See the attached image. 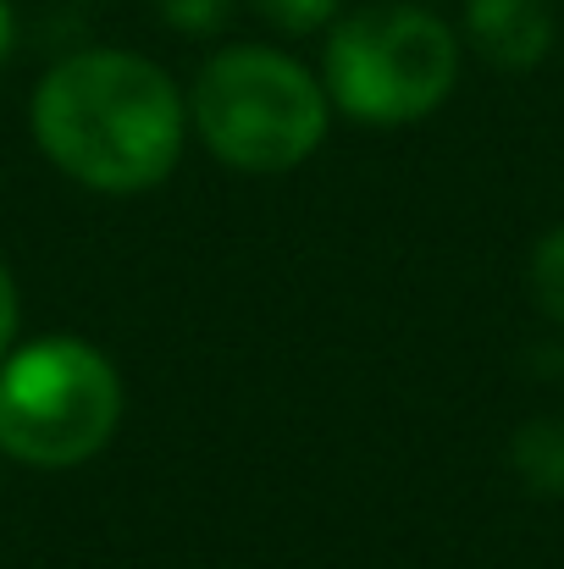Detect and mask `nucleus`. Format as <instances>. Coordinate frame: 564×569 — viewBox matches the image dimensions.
Wrapping results in <instances>:
<instances>
[{"mask_svg": "<svg viewBox=\"0 0 564 569\" xmlns=\"http://www.w3.org/2000/svg\"><path fill=\"white\" fill-rule=\"evenodd\" d=\"M33 144L56 172L100 193H145L172 178L188 100L167 67L133 50H72L28 100Z\"/></svg>", "mask_w": 564, "mask_h": 569, "instance_id": "f257e3e1", "label": "nucleus"}, {"mask_svg": "<svg viewBox=\"0 0 564 569\" xmlns=\"http://www.w3.org/2000/svg\"><path fill=\"white\" fill-rule=\"evenodd\" d=\"M333 122V100L305 61L271 44L216 50L188 94V128L232 172H294L305 167Z\"/></svg>", "mask_w": 564, "mask_h": 569, "instance_id": "f03ea898", "label": "nucleus"}, {"mask_svg": "<svg viewBox=\"0 0 564 569\" xmlns=\"http://www.w3.org/2000/svg\"><path fill=\"white\" fill-rule=\"evenodd\" d=\"M459 83V33L409 0H372L333 22L321 56L327 100L366 122L404 128L432 117Z\"/></svg>", "mask_w": 564, "mask_h": 569, "instance_id": "7ed1b4c3", "label": "nucleus"}, {"mask_svg": "<svg viewBox=\"0 0 564 569\" xmlns=\"http://www.w3.org/2000/svg\"><path fill=\"white\" fill-rule=\"evenodd\" d=\"M122 420V377L83 338H33L0 360V453L33 470L95 459Z\"/></svg>", "mask_w": 564, "mask_h": 569, "instance_id": "20e7f679", "label": "nucleus"}, {"mask_svg": "<svg viewBox=\"0 0 564 569\" xmlns=\"http://www.w3.org/2000/svg\"><path fill=\"white\" fill-rule=\"evenodd\" d=\"M465 39L498 72H532L554 50V11L543 0H465Z\"/></svg>", "mask_w": 564, "mask_h": 569, "instance_id": "39448f33", "label": "nucleus"}, {"mask_svg": "<svg viewBox=\"0 0 564 569\" xmlns=\"http://www.w3.org/2000/svg\"><path fill=\"white\" fill-rule=\"evenodd\" d=\"M509 465L543 498H564V420H526L509 442Z\"/></svg>", "mask_w": 564, "mask_h": 569, "instance_id": "423d86ee", "label": "nucleus"}, {"mask_svg": "<svg viewBox=\"0 0 564 569\" xmlns=\"http://www.w3.org/2000/svg\"><path fill=\"white\" fill-rule=\"evenodd\" d=\"M526 282H532V299L548 321L564 327V221L548 227L532 249V266H526Z\"/></svg>", "mask_w": 564, "mask_h": 569, "instance_id": "0eeeda50", "label": "nucleus"}, {"mask_svg": "<svg viewBox=\"0 0 564 569\" xmlns=\"http://www.w3.org/2000/svg\"><path fill=\"white\" fill-rule=\"evenodd\" d=\"M255 17H266L283 33H316L327 22H338V0H249Z\"/></svg>", "mask_w": 564, "mask_h": 569, "instance_id": "6e6552de", "label": "nucleus"}, {"mask_svg": "<svg viewBox=\"0 0 564 569\" xmlns=\"http://www.w3.org/2000/svg\"><path fill=\"white\" fill-rule=\"evenodd\" d=\"M156 17L167 28H178V33L205 39V33H216L232 17V0H156Z\"/></svg>", "mask_w": 564, "mask_h": 569, "instance_id": "1a4fd4ad", "label": "nucleus"}, {"mask_svg": "<svg viewBox=\"0 0 564 569\" xmlns=\"http://www.w3.org/2000/svg\"><path fill=\"white\" fill-rule=\"evenodd\" d=\"M17 349V282L11 271L0 266V360Z\"/></svg>", "mask_w": 564, "mask_h": 569, "instance_id": "9d476101", "label": "nucleus"}, {"mask_svg": "<svg viewBox=\"0 0 564 569\" xmlns=\"http://www.w3.org/2000/svg\"><path fill=\"white\" fill-rule=\"evenodd\" d=\"M11 44H17V11L11 0H0V67L11 61Z\"/></svg>", "mask_w": 564, "mask_h": 569, "instance_id": "9b49d317", "label": "nucleus"}]
</instances>
